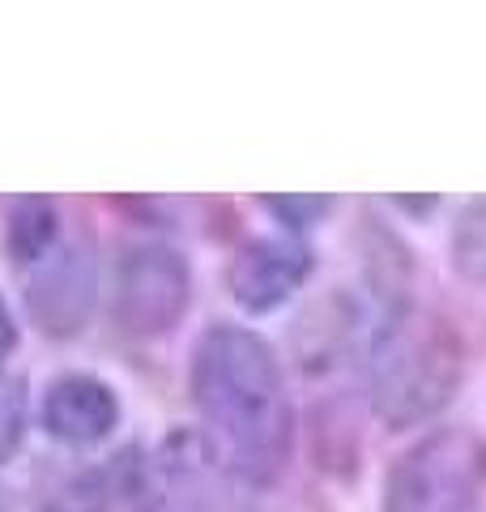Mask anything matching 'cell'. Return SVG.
<instances>
[{"mask_svg":"<svg viewBox=\"0 0 486 512\" xmlns=\"http://www.w3.org/2000/svg\"><path fill=\"white\" fill-rule=\"evenodd\" d=\"M188 380L226 466L252 487L278 483L295 448V406L278 350L248 325L214 320L192 346Z\"/></svg>","mask_w":486,"mask_h":512,"instance_id":"cell-1","label":"cell"},{"mask_svg":"<svg viewBox=\"0 0 486 512\" xmlns=\"http://www.w3.org/2000/svg\"><path fill=\"white\" fill-rule=\"evenodd\" d=\"M465 346L444 316L401 303L371 342V410L393 431L423 427L461 389Z\"/></svg>","mask_w":486,"mask_h":512,"instance_id":"cell-2","label":"cell"},{"mask_svg":"<svg viewBox=\"0 0 486 512\" xmlns=\"http://www.w3.org/2000/svg\"><path fill=\"white\" fill-rule=\"evenodd\" d=\"M486 495V440L469 427H435L384 474L380 512H478Z\"/></svg>","mask_w":486,"mask_h":512,"instance_id":"cell-3","label":"cell"},{"mask_svg":"<svg viewBox=\"0 0 486 512\" xmlns=\"http://www.w3.org/2000/svg\"><path fill=\"white\" fill-rule=\"evenodd\" d=\"M192 303V265L180 248L137 244L120 256L111 320L128 338H167Z\"/></svg>","mask_w":486,"mask_h":512,"instance_id":"cell-4","label":"cell"},{"mask_svg":"<svg viewBox=\"0 0 486 512\" xmlns=\"http://www.w3.org/2000/svg\"><path fill=\"white\" fill-rule=\"evenodd\" d=\"M94 295H99V269L90 248L60 244L26 282V312L43 338H77L90 325Z\"/></svg>","mask_w":486,"mask_h":512,"instance_id":"cell-5","label":"cell"},{"mask_svg":"<svg viewBox=\"0 0 486 512\" xmlns=\"http://www.w3.org/2000/svg\"><path fill=\"white\" fill-rule=\"evenodd\" d=\"M307 278H312V248L295 235L248 239L226 265V291L248 316L278 312Z\"/></svg>","mask_w":486,"mask_h":512,"instance_id":"cell-6","label":"cell"},{"mask_svg":"<svg viewBox=\"0 0 486 512\" xmlns=\"http://www.w3.org/2000/svg\"><path fill=\"white\" fill-rule=\"evenodd\" d=\"M39 423L56 444H69V448L103 444L120 427V397L103 376H90V372L56 376L43 393Z\"/></svg>","mask_w":486,"mask_h":512,"instance_id":"cell-7","label":"cell"},{"mask_svg":"<svg viewBox=\"0 0 486 512\" xmlns=\"http://www.w3.org/2000/svg\"><path fill=\"white\" fill-rule=\"evenodd\" d=\"M60 214L47 197H22L13 201L9 222H5V252L13 265H39L47 261L60 244Z\"/></svg>","mask_w":486,"mask_h":512,"instance_id":"cell-8","label":"cell"},{"mask_svg":"<svg viewBox=\"0 0 486 512\" xmlns=\"http://www.w3.org/2000/svg\"><path fill=\"white\" fill-rule=\"evenodd\" d=\"M124 491L120 466L103 470H73L39 500V512H111L116 495Z\"/></svg>","mask_w":486,"mask_h":512,"instance_id":"cell-9","label":"cell"},{"mask_svg":"<svg viewBox=\"0 0 486 512\" xmlns=\"http://www.w3.org/2000/svg\"><path fill=\"white\" fill-rule=\"evenodd\" d=\"M452 269L469 282H486V197L465 201L452 222Z\"/></svg>","mask_w":486,"mask_h":512,"instance_id":"cell-10","label":"cell"},{"mask_svg":"<svg viewBox=\"0 0 486 512\" xmlns=\"http://www.w3.org/2000/svg\"><path fill=\"white\" fill-rule=\"evenodd\" d=\"M261 205L273 214L286 227V235H303V231H312L316 222L329 218L333 210V197H307V192H286V197H261Z\"/></svg>","mask_w":486,"mask_h":512,"instance_id":"cell-11","label":"cell"},{"mask_svg":"<svg viewBox=\"0 0 486 512\" xmlns=\"http://www.w3.org/2000/svg\"><path fill=\"white\" fill-rule=\"evenodd\" d=\"M26 440V384L0 380V466L18 453Z\"/></svg>","mask_w":486,"mask_h":512,"instance_id":"cell-12","label":"cell"},{"mask_svg":"<svg viewBox=\"0 0 486 512\" xmlns=\"http://www.w3.org/2000/svg\"><path fill=\"white\" fill-rule=\"evenodd\" d=\"M13 346H18V320H13V312H9V303L0 299V367L9 363V355H13Z\"/></svg>","mask_w":486,"mask_h":512,"instance_id":"cell-13","label":"cell"},{"mask_svg":"<svg viewBox=\"0 0 486 512\" xmlns=\"http://www.w3.org/2000/svg\"><path fill=\"white\" fill-rule=\"evenodd\" d=\"M393 205L405 214H414V218H427V214L440 210V197H393Z\"/></svg>","mask_w":486,"mask_h":512,"instance_id":"cell-14","label":"cell"}]
</instances>
